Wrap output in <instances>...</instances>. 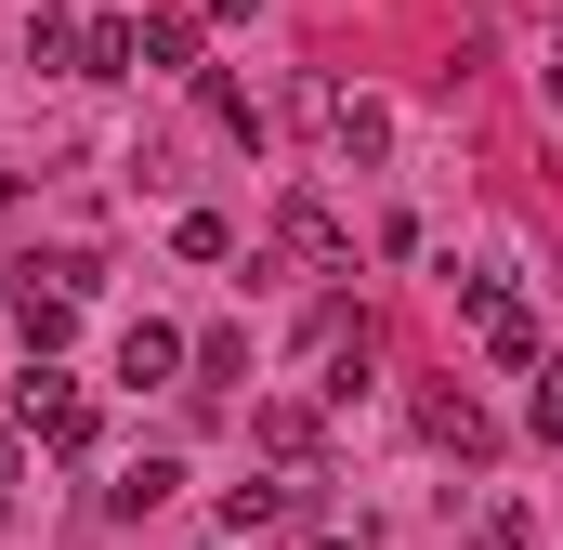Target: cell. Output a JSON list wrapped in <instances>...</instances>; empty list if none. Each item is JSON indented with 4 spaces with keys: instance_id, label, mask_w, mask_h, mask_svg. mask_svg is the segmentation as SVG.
<instances>
[{
    "instance_id": "3957f363",
    "label": "cell",
    "mask_w": 563,
    "mask_h": 550,
    "mask_svg": "<svg viewBox=\"0 0 563 550\" xmlns=\"http://www.w3.org/2000/svg\"><path fill=\"white\" fill-rule=\"evenodd\" d=\"M276 250H288V263H314V275H341V263H354V223H341L314 184H288V197H276Z\"/></svg>"
},
{
    "instance_id": "7c38bea8",
    "label": "cell",
    "mask_w": 563,
    "mask_h": 550,
    "mask_svg": "<svg viewBox=\"0 0 563 550\" xmlns=\"http://www.w3.org/2000/svg\"><path fill=\"white\" fill-rule=\"evenodd\" d=\"M170 250H184V263H236V223H223V210H184Z\"/></svg>"
},
{
    "instance_id": "8992f818",
    "label": "cell",
    "mask_w": 563,
    "mask_h": 550,
    "mask_svg": "<svg viewBox=\"0 0 563 550\" xmlns=\"http://www.w3.org/2000/svg\"><path fill=\"white\" fill-rule=\"evenodd\" d=\"M26 432H40L53 459H79V446H92V407H79V394H66L53 367H26Z\"/></svg>"
},
{
    "instance_id": "277c9868",
    "label": "cell",
    "mask_w": 563,
    "mask_h": 550,
    "mask_svg": "<svg viewBox=\"0 0 563 550\" xmlns=\"http://www.w3.org/2000/svg\"><path fill=\"white\" fill-rule=\"evenodd\" d=\"M184 367H197V341H184V328H157V315H132V328H119V381H132V394L184 381Z\"/></svg>"
},
{
    "instance_id": "4fadbf2b",
    "label": "cell",
    "mask_w": 563,
    "mask_h": 550,
    "mask_svg": "<svg viewBox=\"0 0 563 550\" xmlns=\"http://www.w3.org/2000/svg\"><path fill=\"white\" fill-rule=\"evenodd\" d=\"M263 446L276 459H314V407H263Z\"/></svg>"
},
{
    "instance_id": "8fae6325",
    "label": "cell",
    "mask_w": 563,
    "mask_h": 550,
    "mask_svg": "<svg viewBox=\"0 0 563 550\" xmlns=\"http://www.w3.org/2000/svg\"><path fill=\"white\" fill-rule=\"evenodd\" d=\"M170 485H184V459H132V472H119V485H106V512H157V498H170Z\"/></svg>"
},
{
    "instance_id": "6da1fadb",
    "label": "cell",
    "mask_w": 563,
    "mask_h": 550,
    "mask_svg": "<svg viewBox=\"0 0 563 550\" xmlns=\"http://www.w3.org/2000/svg\"><path fill=\"white\" fill-rule=\"evenodd\" d=\"M301 119H314V144H328L341 170H380V157H394V106H380V92H341V79H301Z\"/></svg>"
},
{
    "instance_id": "5bb4252c",
    "label": "cell",
    "mask_w": 563,
    "mask_h": 550,
    "mask_svg": "<svg viewBox=\"0 0 563 550\" xmlns=\"http://www.w3.org/2000/svg\"><path fill=\"white\" fill-rule=\"evenodd\" d=\"M525 419H538V432L563 446V354H538V407H525Z\"/></svg>"
},
{
    "instance_id": "30bf717a",
    "label": "cell",
    "mask_w": 563,
    "mask_h": 550,
    "mask_svg": "<svg viewBox=\"0 0 563 550\" xmlns=\"http://www.w3.org/2000/svg\"><path fill=\"white\" fill-rule=\"evenodd\" d=\"M132 66H184V79H197V26H184V13H144V26H132Z\"/></svg>"
},
{
    "instance_id": "2e32d148",
    "label": "cell",
    "mask_w": 563,
    "mask_h": 550,
    "mask_svg": "<svg viewBox=\"0 0 563 550\" xmlns=\"http://www.w3.org/2000/svg\"><path fill=\"white\" fill-rule=\"evenodd\" d=\"M551 119H563V79H551Z\"/></svg>"
},
{
    "instance_id": "5b68a950",
    "label": "cell",
    "mask_w": 563,
    "mask_h": 550,
    "mask_svg": "<svg viewBox=\"0 0 563 550\" xmlns=\"http://www.w3.org/2000/svg\"><path fill=\"white\" fill-rule=\"evenodd\" d=\"M314 512V472H288V485H236L223 498V538H276V525H301Z\"/></svg>"
},
{
    "instance_id": "ba28073f",
    "label": "cell",
    "mask_w": 563,
    "mask_h": 550,
    "mask_svg": "<svg viewBox=\"0 0 563 550\" xmlns=\"http://www.w3.org/2000/svg\"><path fill=\"white\" fill-rule=\"evenodd\" d=\"M26 66H79V13L66 0H26Z\"/></svg>"
},
{
    "instance_id": "52a82bcc",
    "label": "cell",
    "mask_w": 563,
    "mask_h": 550,
    "mask_svg": "<svg viewBox=\"0 0 563 550\" xmlns=\"http://www.w3.org/2000/svg\"><path fill=\"white\" fill-rule=\"evenodd\" d=\"M420 432L445 446V459H485V446H498V419L472 407V394H420Z\"/></svg>"
},
{
    "instance_id": "9a60e30c",
    "label": "cell",
    "mask_w": 563,
    "mask_h": 550,
    "mask_svg": "<svg viewBox=\"0 0 563 550\" xmlns=\"http://www.w3.org/2000/svg\"><path fill=\"white\" fill-rule=\"evenodd\" d=\"M0 498H13V432H0Z\"/></svg>"
},
{
    "instance_id": "e0dca14e",
    "label": "cell",
    "mask_w": 563,
    "mask_h": 550,
    "mask_svg": "<svg viewBox=\"0 0 563 550\" xmlns=\"http://www.w3.org/2000/svg\"><path fill=\"white\" fill-rule=\"evenodd\" d=\"M314 550H341V538H314Z\"/></svg>"
},
{
    "instance_id": "9c48e42d",
    "label": "cell",
    "mask_w": 563,
    "mask_h": 550,
    "mask_svg": "<svg viewBox=\"0 0 563 550\" xmlns=\"http://www.w3.org/2000/svg\"><path fill=\"white\" fill-rule=\"evenodd\" d=\"M79 79H132V13H92L79 26Z\"/></svg>"
},
{
    "instance_id": "7a4b0ae2",
    "label": "cell",
    "mask_w": 563,
    "mask_h": 550,
    "mask_svg": "<svg viewBox=\"0 0 563 550\" xmlns=\"http://www.w3.org/2000/svg\"><path fill=\"white\" fill-rule=\"evenodd\" d=\"M459 315H472V341H485L498 367H538V354H551V341H538V315H525V288H511L498 263H485V275H459Z\"/></svg>"
}]
</instances>
